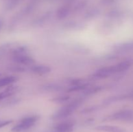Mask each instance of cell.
<instances>
[{"mask_svg": "<svg viewBox=\"0 0 133 132\" xmlns=\"http://www.w3.org/2000/svg\"><path fill=\"white\" fill-rule=\"evenodd\" d=\"M12 122V120H5V121H0V128L5 127Z\"/></svg>", "mask_w": 133, "mask_h": 132, "instance_id": "obj_16", "label": "cell"}, {"mask_svg": "<svg viewBox=\"0 0 133 132\" xmlns=\"http://www.w3.org/2000/svg\"><path fill=\"white\" fill-rule=\"evenodd\" d=\"M74 122L73 121L62 122L57 124L54 128V132H72L74 128Z\"/></svg>", "mask_w": 133, "mask_h": 132, "instance_id": "obj_4", "label": "cell"}, {"mask_svg": "<svg viewBox=\"0 0 133 132\" xmlns=\"http://www.w3.org/2000/svg\"><path fill=\"white\" fill-rule=\"evenodd\" d=\"M13 60L14 62L19 63V64L30 65L35 63V60L32 57L29 56L27 54H25L24 52L22 50H18L14 53L13 56Z\"/></svg>", "mask_w": 133, "mask_h": 132, "instance_id": "obj_2", "label": "cell"}, {"mask_svg": "<svg viewBox=\"0 0 133 132\" xmlns=\"http://www.w3.org/2000/svg\"><path fill=\"white\" fill-rule=\"evenodd\" d=\"M32 71L35 73L38 74V75H43L49 73L51 71V68L49 66L44 65H35L32 67Z\"/></svg>", "mask_w": 133, "mask_h": 132, "instance_id": "obj_7", "label": "cell"}, {"mask_svg": "<svg viewBox=\"0 0 133 132\" xmlns=\"http://www.w3.org/2000/svg\"><path fill=\"white\" fill-rule=\"evenodd\" d=\"M33 126L31 125V124H27V123L23 122L20 121L19 122V124H18L17 125L14 126L11 129V131L13 132H20L23 131L27 130L29 128H31V127H32Z\"/></svg>", "mask_w": 133, "mask_h": 132, "instance_id": "obj_8", "label": "cell"}, {"mask_svg": "<svg viewBox=\"0 0 133 132\" xmlns=\"http://www.w3.org/2000/svg\"><path fill=\"white\" fill-rule=\"evenodd\" d=\"M70 98V97L68 96H62V97H56L54 99H53L52 100L55 102H58V103H61V102H64L68 100V99Z\"/></svg>", "mask_w": 133, "mask_h": 132, "instance_id": "obj_14", "label": "cell"}, {"mask_svg": "<svg viewBox=\"0 0 133 132\" xmlns=\"http://www.w3.org/2000/svg\"><path fill=\"white\" fill-rule=\"evenodd\" d=\"M88 84H79L74 85V86H71L68 89L69 92H74V91H80L84 90L88 87Z\"/></svg>", "mask_w": 133, "mask_h": 132, "instance_id": "obj_11", "label": "cell"}, {"mask_svg": "<svg viewBox=\"0 0 133 132\" xmlns=\"http://www.w3.org/2000/svg\"><path fill=\"white\" fill-rule=\"evenodd\" d=\"M1 21H0V28H1Z\"/></svg>", "mask_w": 133, "mask_h": 132, "instance_id": "obj_17", "label": "cell"}, {"mask_svg": "<svg viewBox=\"0 0 133 132\" xmlns=\"http://www.w3.org/2000/svg\"><path fill=\"white\" fill-rule=\"evenodd\" d=\"M70 12V9L68 7H62L57 12V16L58 18H64L68 16Z\"/></svg>", "mask_w": 133, "mask_h": 132, "instance_id": "obj_12", "label": "cell"}, {"mask_svg": "<svg viewBox=\"0 0 133 132\" xmlns=\"http://www.w3.org/2000/svg\"><path fill=\"white\" fill-rule=\"evenodd\" d=\"M117 72H119V69H118V64H116L114 65L108 66L99 69L94 74V76L97 78H105Z\"/></svg>", "mask_w": 133, "mask_h": 132, "instance_id": "obj_3", "label": "cell"}, {"mask_svg": "<svg viewBox=\"0 0 133 132\" xmlns=\"http://www.w3.org/2000/svg\"><path fill=\"white\" fill-rule=\"evenodd\" d=\"M16 77L14 76H8L2 78L0 79V87L9 85V84L16 82Z\"/></svg>", "mask_w": 133, "mask_h": 132, "instance_id": "obj_9", "label": "cell"}, {"mask_svg": "<svg viewBox=\"0 0 133 132\" xmlns=\"http://www.w3.org/2000/svg\"><path fill=\"white\" fill-rule=\"evenodd\" d=\"M0 76H1V75H0Z\"/></svg>", "mask_w": 133, "mask_h": 132, "instance_id": "obj_18", "label": "cell"}, {"mask_svg": "<svg viewBox=\"0 0 133 132\" xmlns=\"http://www.w3.org/2000/svg\"><path fill=\"white\" fill-rule=\"evenodd\" d=\"M14 90H15V87L10 86L8 88H6L5 91H3V92H1L0 93V101L5 99L6 97H9L10 96H11L14 93Z\"/></svg>", "mask_w": 133, "mask_h": 132, "instance_id": "obj_10", "label": "cell"}, {"mask_svg": "<svg viewBox=\"0 0 133 132\" xmlns=\"http://www.w3.org/2000/svg\"><path fill=\"white\" fill-rule=\"evenodd\" d=\"M95 129L105 132H125V129L121 128V127L116 126L101 125L97 126Z\"/></svg>", "mask_w": 133, "mask_h": 132, "instance_id": "obj_5", "label": "cell"}, {"mask_svg": "<svg viewBox=\"0 0 133 132\" xmlns=\"http://www.w3.org/2000/svg\"><path fill=\"white\" fill-rule=\"evenodd\" d=\"M81 101L79 100L74 101L71 103L66 105V106H64L61 109H60L58 111L55 113L52 116V119L53 120H59V119H64V118L68 117L70 115L73 113L74 111L76 109L77 107L80 105Z\"/></svg>", "mask_w": 133, "mask_h": 132, "instance_id": "obj_1", "label": "cell"}, {"mask_svg": "<svg viewBox=\"0 0 133 132\" xmlns=\"http://www.w3.org/2000/svg\"><path fill=\"white\" fill-rule=\"evenodd\" d=\"M102 89L101 87L100 86H95L92 87L88 88L87 91H84V94L86 95H90V94H93L94 93H97V92L100 91Z\"/></svg>", "mask_w": 133, "mask_h": 132, "instance_id": "obj_13", "label": "cell"}, {"mask_svg": "<svg viewBox=\"0 0 133 132\" xmlns=\"http://www.w3.org/2000/svg\"><path fill=\"white\" fill-rule=\"evenodd\" d=\"M45 89L49 91H58L62 89V87L58 85H54V84H50L45 86Z\"/></svg>", "mask_w": 133, "mask_h": 132, "instance_id": "obj_15", "label": "cell"}, {"mask_svg": "<svg viewBox=\"0 0 133 132\" xmlns=\"http://www.w3.org/2000/svg\"><path fill=\"white\" fill-rule=\"evenodd\" d=\"M130 113L126 111H122L116 112L110 116H109V119L114 120H124L129 119L130 118Z\"/></svg>", "mask_w": 133, "mask_h": 132, "instance_id": "obj_6", "label": "cell"}]
</instances>
